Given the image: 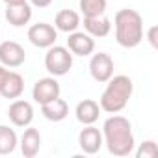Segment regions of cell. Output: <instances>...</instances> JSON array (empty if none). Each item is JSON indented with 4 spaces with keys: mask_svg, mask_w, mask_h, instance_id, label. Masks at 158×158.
Listing matches in <instances>:
<instances>
[{
    "mask_svg": "<svg viewBox=\"0 0 158 158\" xmlns=\"http://www.w3.org/2000/svg\"><path fill=\"white\" fill-rule=\"evenodd\" d=\"M106 84L108 86L99 99V106L106 114H119L121 110H125V106L132 97V91H134L132 78L127 74H117V76H112Z\"/></svg>",
    "mask_w": 158,
    "mask_h": 158,
    "instance_id": "cell-2",
    "label": "cell"
},
{
    "mask_svg": "<svg viewBox=\"0 0 158 158\" xmlns=\"http://www.w3.org/2000/svg\"><path fill=\"white\" fill-rule=\"evenodd\" d=\"M78 26H80V15H78L76 11H73V10H61V11L56 13V19H54V28L56 30L71 34Z\"/></svg>",
    "mask_w": 158,
    "mask_h": 158,
    "instance_id": "cell-16",
    "label": "cell"
},
{
    "mask_svg": "<svg viewBox=\"0 0 158 158\" xmlns=\"http://www.w3.org/2000/svg\"><path fill=\"white\" fill-rule=\"evenodd\" d=\"M115 39L125 48H134L143 41V19L136 10H119L114 17Z\"/></svg>",
    "mask_w": 158,
    "mask_h": 158,
    "instance_id": "cell-3",
    "label": "cell"
},
{
    "mask_svg": "<svg viewBox=\"0 0 158 158\" xmlns=\"http://www.w3.org/2000/svg\"><path fill=\"white\" fill-rule=\"evenodd\" d=\"M89 73L93 76V80L99 84H106L110 78L114 76V60L106 52L93 54L89 60Z\"/></svg>",
    "mask_w": 158,
    "mask_h": 158,
    "instance_id": "cell-5",
    "label": "cell"
},
{
    "mask_svg": "<svg viewBox=\"0 0 158 158\" xmlns=\"http://www.w3.org/2000/svg\"><path fill=\"white\" fill-rule=\"evenodd\" d=\"M41 149V134L37 128L30 127L23 132L21 136V152L24 154V158H34Z\"/></svg>",
    "mask_w": 158,
    "mask_h": 158,
    "instance_id": "cell-14",
    "label": "cell"
},
{
    "mask_svg": "<svg viewBox=\"0 0 158 158\" xmlns=\"http://www.w3.org/2000/svg\"><path fill=\"white\" fill-rule=\"evenodd\" d=\"M24 91V78L15 73V71H10V76L8 80L4 82L2 89H0V95L4 99H19Z\"/></svg>",
    "mask_w": 158,
    "mask_h": 158,
    "instance_id": "cell-18",
    "label": "cell"
},
{
    "mask_svg": "<svg viewBox=\"0 0 158 158\" xmlns=\"http://www.w3.org/2000/svg\"><path fill=\"white\" fill-rule=\"evenodd\" d=\"M28 39L34 47H39V48H48L56 43L58 39V30L48 24V23H37V24H32L30 30H28Z\"/></svg>",
    "mask_w": 158,
    "mask_h": 158,
    "instance_id": "cell-6",
    "label": "cell"
},
{
    "mask_svg": "<svg viewBox=\"0 0 158 158\" xmlns=\"http://www.w3.org/2000/svg\"><path fill=\"white\" fill-rule=\"evenodd\" d=\"M41 114L45 119L52 121V123H58V121H63L67 115H69V104L63 101V99H54L50 102H45L41 104Z\"/></svg>",
    "mask_w": 158,
    "mask_h": 158,
    "instance_id": "cell-15",
    "label": "cell"
},
{
    "mask_svg": "<svg viewBox=\"0 0 158 158\" xmlns=\"http://www.w3.org/2000/svg\"><path fill=\"white\" fill-rule=\"evenodd\" d=\"M80 11L84 17H99L106 11V0H80Z\"/></svg>",
    "mask_w": 158,
    "mask_h": 158,
    "instance_id": "cell-20",
    "label": "cell"
},
{
    "mask_svg": "<svg viewBox=\"0 0 158 158\" xmlns=\"http://www.w3.org/2000/svg\"><path fill=\"white\" fill-rule=\"evenodd\" d=\"M8 76H10V69H6L4 65H0V89H2L4 82L8 80Z\"/></svg>",
    "mask_w": 158,
    "mask_h": 158,
    "instance_id": "cell-22",
    "label": "cell"
},
{
    "mask_svg": "<svg viewBox=\"0 0 158 158\" xmlns=\"http://www.w3.org/2000/svg\"><path fill=\"white\" fill-rule=\"evenodd\" d=\"M24 60H26V52L17 41L0 43V63L4 67H10V69L21 67L24 63Z\"/></svg>",
    "mask_w": 158,
    "mask_h": 158,
    "instance_id": "cell-8",
    "label": "cell"
},
{
    "mask_svg": "<svg viewBox=\"0 0 158 158\" xmlns=\"http://www.w3.org/2000/svg\"><path fill=\"white\" fill-rule=\"evenodd\" d=\"M156 32H158V28H156V26H152V28L149 30V43H151L154 48L158 47V43H156Z\"/></svg>",
    "mask_w": 158,
    "mask_h": 158,
    "instance_id": "cell-23",
    "label": "cell"
},
{
    "mask_svg": "<svg viewBox=\"0 0 158 158\" xmlns=\"http://www.w3.org/2000/svg\"><path fill=\"white\" fill-rule=\"evenodd\" d=\"M158 154V147L152 139H147L139 145V149L136 151V156L138 158H154Z\"/></svg>",
    "mask_w": 158,
    "mask_h": 158,
    "instance_id": "cell-21",
    "label": "cell"
},
{
    "mask_svg": "<svg viewBox=\"0 0 158 158\" xmlns=\"http://www.w3.org/2000/svg\"><path fill=\"white\" fill-rule=\"evenodd\" d=\"M78 145L86 154H97L101 147L104 145L102 132L95 128L93 125H86V128H82L80 134H78Z\"/></svg>",
    "mask_w": 158,
    "mask_h": 158,
    "instance_id": "cell-9",
    "label": "cell"
},
{
    "mask_svg": "<svg viewBox=\"0 0 158 158\" xmlns=\"http://www.w3.org/2000/svg\"><path fill=\"white\" fill-rule=\"evenodd\" d=\"M30 2H32V6H35V8H47V6L52 4V0H30Z\"/></svg>",
    "mask_w": 158,
    "mask_h": 158,
    "instance_id": "cell-24",
    "label": "cell"
},
{
    "mask_svg": "<svg viewBox=\"0 0 158 158\" xmlns=\"http://www.w3.org/2000/svg\"><path fill=\"white\" fill-rule=\"evenodd\" d=\"M67 48L73 56H89L95 50V41L89 34L84 32H71L67 37Z\"/></svg>",
    "mask_w": 158,
    "mask_h": 158,
    "instance_id": "cell-11",
    "label": "cell"
},
{
    "mask_svg": "<svg viewBox=\"0 0 158 158\" xmlns=\"http://www.w3.org/2000/svg\"><path fill=\"white\" fill-rule=\"evenodd\" d=\"M32 19V6L28 2H23V4H11L6 8V21L19 28V26H24L28 24Z\"/></svg>",
    "mask_w": 158,
    "mask_h": 158,
    "instance_id": "cell-13",
    "label": "cell"
},
{
    "mask_svg": "<svg viewBox=\"0 0 158 158\" xmlns=\"http://www.w3.org/2000/svg\"><path fill=\"white\" fill-rule=\"evenodd\" d=\"M74 115H76L78 123H82V125H93L99 119V115H101V106L93 99H84V101H80V102L76 104Z\"/></svg>",
    "mask_w": 158,
    "mask_h": 158,
    "instance_id": "cell-12",
    "label": "cell"
},
{
    "mask_svg": "<svg viewBox=\"0 0 158 158\" xmlns=\"http://www.w3.org/2000/svg\"><path fill=\"white\" fill-rule=\"evenodd\" d=\"M19 138L17 132L13 128H10L8 125H0V154H11L17 149Z\"/></svg>",
    "mask_w": 158,
    "mask_h": 158,
    "instance_id": "cell-19",
    "label": "cell"
},
{
    "mask_svg": "<svg viewBox=\"0 0 158 158\" xmlns=\"http://www.w3.org/2000/svg\"><path fill=\"white\" fill-rule=\"evenodd\" d=\"M84 28L91 37H106L112 30V23L108 17H84Z\"/></svg>",
    "mask_w": 158,
    "mask_h": 158,
    "instance_id": "cell-17",
    "label": "cell"
},
{
    "mask_svg": "<svg viewBox=\"0 0 158 158\" xmlns=\"http://www.w3.org/2000/svg\"><path fill=\"white\" fill-rule=\"evenodd\" d=\"M102 139L114 156H128L134 151L132 125L123 115H112L102 125Z\"/></svg>",
    "mask_w": 158,
    "mask_h": 158,
    "instance_id": "cell-1",
    "label": "cell"
},
{
    "mask_svg": "<svg viewBox=\"0 0 158 158\" xmlns=\"http://www.w3.org/2000/svg\"><path fill=\"white\" fill-rule=\"evenodd\" d=\"M61 93L60 89V84L54 76H47V78H39V80L34 84V89H32V97L37 104H45V102H50L54 99H58Z\"/></svg>",
    "mask_w": 158,
    "mask_h": 158,
    "instance_id": "cell-7",
    "label": "cell"
},
{
    "mask_svg": "<svg viewBox=\"0 0 158 158\" xmlns=\"http://www.w3.org/2000/svg\"><path fill=\"white\" fill-rule=\"evenodd\" d=\"M4 2H6V6H11V4H23L26 0H4Z\"/></svg>",
    "mask_w": 158,
    "mask_h": 158,
    "instance_id": "cell-25",
    "label": "cell"
},
{
    "mask_svg": "<svg viewBox=\"0 0 158 158\" xmlns=\"http://www.w3.org/2000/svg\"><path fill=\"white\" fill-rule=\"evenodd\" d=\"M73 67V54L67 47L52 45L45 54V69L52 76H63Z\"/></svg>",
    "mask_w": 158,
    "mask_h": 158,
    "instance_id": "cell-4",
    "label": "cell"
},
{
    "mask_svg": "<svg viewBox=\"0 0 158 158\" xmlns=\"http://www.w3.org/2000/svg\"><path fill=\"white\" fill-rule=\"evenodd\" d=\"M8 117L15 127H28L34 121V108L28 101L15 99L8 108Z\"/></svg>",
    "mask_w": 158,
    "mask_h": 158,
    "instance_id": "cell-10",
    "label": "cell"
}]
</instances>
